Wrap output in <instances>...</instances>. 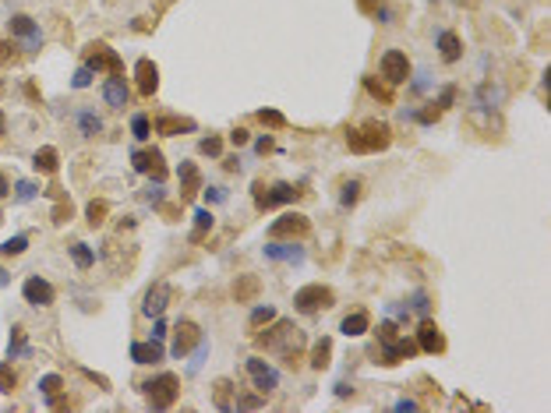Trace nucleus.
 <instances>
[{
  "mask_svg": "<svg viewBox=\"0 0 551 413\" xmlns=\"http://www.w3.org/2000/svg\"><path fill=\"white\" fill-rule=\"evenodd\" d=\"M163 336H167V322H163V315H159V322L152 329V339H163Z\"/></svg>",
  "mask_w": 551,
  "mask_h": 413,
  "instance_id": "nucleus-53",
  "label": "nucleus"
},
{
  "mask_svg": "<svg viewBox=\"0 0 551 413\" xmlns=\"http://www.w3.org/2000/svg\"><path fill=\"white\" fill-rule=\"evenodd\" d=\"M417 353V343L414 339H389V343H382V353H378V364H385V368H396L400 360H410Z\"/></svg>",
  "mask_w": 551,
  "mask_h": 413,
  "instance_id": "nucleus-11",
  "label": "nucleus"
},
{
  "mask_svg": "<svg viewBox=\"0 0 551 413\" xmlns=\"http://www.w3.org/2000/svg\"><path fill=\"white\" fill-rule=\"evenodd\" d=\"M4 134H8V117H4V110H0V141H4Z\"/></svg>",
  "mask_w": 551,
  "mask_h": 413,
  "instance_id": "nucleus-59",
  "label": "nucleus"
},
{
  "mask_svg": "<svg viewBox=\"0 0 551 413\" xmlns=\"http://www.w3.org/2000/svg\"><path fill=\"white\" fill-rule=\"evenodd\" d=\"M85 216H89V226H99V223L106 219V201H89Z\"/></svg>",
  "mask_w": 551,
  "mask_h": 413,
  "instance_id": "nucleus-38",
  "label": "nucleus"
},
{
  "mask_svg": "<svg viewBox=\"0 0 551 413\" xmlns=\"http://www.w3.org/2000/svg\"><path fill=\"white\" fill-rule=\"evenodd\" d=\"M248 375L255 378V389H258V396H269L276 385H280V375H276L262 357H251L248 360Z\"/></svg>",
  "mask_w": 551,
  "mask_h": 413,
  "instance_id": "nucleus-14",
  "label": "nucleus"
},
{
  "mask_svg": "<svg viewBox=\"0 0 551 413\" xmlns=\"http://www.w3.org/2000/svg\"><path fill=\"white\" fill-rule=\"evenodd\" d=\"M258 350L265 353H280L287 368H297L301 364V350H304V332L294 325V322H276L272 329L258 332L255 336Z\"/></svg>",
  "mask_w": 551,
  "mask_h": 413,
  "instance_id": "nucleus-1",
  "label": "nucleus"
},
{
  "mask_svg": "<svg viewBox=\"0 0 551 413\" xmlns=\"http://www.w3.org/2000/svg\"><path fill=\"white\" fill-rule=\"evenodd\" d=\"M142 392H145V399H149L152 410H170V406L177 403V396H181V382H177V375L163 371V375H156L152 382H145Z\"/></svg>",
  "mask_w": 551,
  "mask_h": 413,
  "instance_id": "nucleus-3",
  "label": "nucleus"
},
{
  "mask_svg": "<svg viewBox=\"0 0 551 413\" xmlns=\"http://www.w3.org/2000/svg\"><path fill=\"white\" fill-rule=\"evenodd\" d=\"M8 57H15V46L11 42H0V61H8Z\"/></svg>",
  "mask_w": 551,
  "mask_h": 413,
  "instance_id": "nucleus-54",
  "label": "nucleus"
},
{
  "mask_svg": "<svg viewBox=\"0 0 551 413\" xmlns=\"http://www.w3.org/2000/svg\"><path fill=\"white\" fill-rule=\"evenodd\" d=\"M417 350H424V353H446V336H442V329H438L431 318H424L421 325H417Z\"/></svg>",
  "mask_w": 551,
  "mask_h": 413,
  "instance_id": "nucleus-13",
  "label": "nucleus"
},
{
  "mask_svg": "<svg viewBox=\"0 0 551 413\" xmlns=\"http://www.w3.org/2000/svg\"><path fill=\"white\" fill-rule=\"evenodd\" d=\"M393 145V127L382 120H364L361 127L347 131V148L357 152V156H371V152H382Z\"/></svg>",
  "mask_w": 551,
  "mask_h": 413,
  "instance_id": "nucleus-2",
  "label": "nucleus"
},
{
  "mask_svg": "<svg viewBox=\"0 0 551 413\" xmlns=\"http://www.w3.org/2000/svg\"><path fill=\"white\" fill-rule=\"evenodd\" d=\"M364 88H368V92H371L378 102H385V107H393V92L385 88V85H378L375 78H364Z\"/></svg>",
  "mask_w": 551,
  "mask_h": 413,
  "instance_id": "nucleus-33",
  "label": "nucleus"
},
{
  "mask_svg": "<svg viewBox=\"0 0 551 413\" xmlns=\"http://www.w3.org/2000/svg\"><path fill=\"white\" fill-rule=\"evenodd\" d=\"M396 336H400L396 322H382V325H378V343H389V339H396Z\"/></svg>",
  "mask_w": 551,
  "mask_h": 413,
  "instance_id": "nucleus-45",
  "label": "nucleus"
},
{
  "mask_svg": "<svg viewBox=\"0 0 551 413\" xmlns=\"http://www.w3.org/2000/svg\"><path fill=\"white\" fill-rule=\"evenodd\" d=\"M135 78H138V92L149 99V95H156V88H159V68L149 61V57H142L138 64H135Z\"/></svg>",
  "mask_w": 551,
  "mask_h": 413,
  "instance_id": "nucleus-17",
  "label": "nucleus"
},
{
  "mask_svg": "<svg viewBox=\"0 0 551 413\" xmlns=\"http://www.w3.org/2000/svg\"><path fill=\"white\" fill-rule=\"evenodd\" d=\"M61 389H64V378L61 375H46L43 382H39V392L50 399V396H61Z\"/></svg>",
  "mask_w": 551,
  "mask_h": 413,
  "instance_id": "nucleus-34",
  "label": "nucleus"
},
{
  "mask_svg": "<svg viewBox=\"0 0 551 413\" xmlns=\"http://www.w3.org/2000/svg\"><path fill=\"white\" fill-rule=\"evenodd\" d=\"M131 134H135L138 141H149V138H152V124H149L145 114H138V117L131 120Z\"/></svg>",
  "mask_w": 551,
  "mask_h": 413,
  "instance_id": "nucleus-35",
  "label": "nucleus"
},
{
  "mask_svg": "<svg viewBox=\"0 0 551 413\" xmlns=\"http://www.w3.org/2000/svg\"><path fill=\"white\" fill-rule=\"evenodd\" d=\"M230 141H234L237 148H241V145H248V131H244V127H234V131H230Z\"/></svg>",
  "mask_w": 551,
  "mask_h": 413,
  "instance_id": "nucleus-51",
  "label": "nucleus"
},
{
  "mask_svg": "<svg viewBox=\"0 0 551 413\" xmlns=\"http://www.w3.org/2000/svg\"><path fill=\"white\" fill-rule=\"evenodd\" d=\"M234 406H237V410H262V406H265V396H237Z\"/></svg>",
  "mask_w": 551,
  "mask_h": 413,
  "instance_id": "nucleus-44",
  "label": "nucleus"
},
{
  "mask_svg": "<svg viewBox=\"0 0 551 413\" xmlns=\"http://www.w3.org/2000/svg\"><path fill=\"white\" fill-rule=\"evenodd\" d=\"M32 166H36V173H57V166H61L57 148H53V145H43V148H36Z\"/></svg>",
  "mask_w": 551,
  "mask_h": 413,
  "instance_id": "nucleus-23",
  "label": "nucleus"
},
{
  "mask_svg": "<svg viewBox=\"0 0 551 413\" xmlns=\"http://www.w3.org/2000/svg\"><path fill=\"white\" fill-rule=\"evenodd\" d=\"M265 258H272V262H294V265H301L304 262V251L301 247H294V244H269L265 247Z\"/></svg>",
  "mask_w": 551,
  "mask_h": 413,
  "instance_id": "nucleus-22",
  "label": "nucleus"
},
{
  "mask_svg": "<svg viewBox=\"0 0 551 413\" xmlns=\"http://www.w3.org/2000/svg\"><path fill=\"white\" fill-rule=\"evenodd\" d=\"M89 81H92V71H89V68H78V75H75L71 85H75V88H89Z\"/></svg>",
  "mask_w": 551,
  "mask_h": 413,
  "instance_id": "nucleus-49",
  "label": "nucleus"
},
{
  "mask_svg": "<svg viewBox=\"0 0 551 413\" xmlns=\"http://www.w3.org/2000/svg\"><path fill=\"white\" fill-rule=\"evenodd\" d=\"M25 247H29V237H11V240H4L0 254H8V258H11V254H22Z\"/></svg>",
  "mask_w": 551,
  "mask_h": 413,
  "instance_id": "nucleus-41",
  "label": "nucleus"
},
{
  "mask_svg": "<svg viewBox=\"0 0 551 413\" xmlns=\"http://www.w3.org/2000/svg\"><path fill=\"white\" fill-rule=\"evenodd\" d=\"M255 148L265 156V152H272V138H269V134H265V138H258V141H255Z\"/></svg>",
  "mask_w": 551,
  "mask_h": 413,
  "instance_id": "nucleus-52",
  "label": "nucleus"
},
{
  "mask_svg": "<svg viewBox=\"0 0 551 413\" xmlns=\"http://www.w3.org/2000/svg\"><path fill=\"white\" fill-rule=\"evenodd\" d=\"M68 219H71V201H61L53 209V223H68Z\"/></svg>",
  "mask_w": 551,
  "mask_h": 413,
  "instance_id": "nucleus-48",
  "label": "nucleus"
},
{
  "mask_svg": "<svg viewBox=\"0 0 551 413\" xmlns=\"http://www.w3.org/2000/svg\"><path fill=\"white\" fill-rule=\"evenodd\" d=\"M22 293H25V300L32 304V307H50L53 304V286L46 283V279H39V276H29L25 279V286H22Z\"/></svg>",
  "mask_w": 551,
  "mask_h": 413,
  "instance_id": "nucleus-15",
  "label": "nucleus"
},
{
  "mask_svg": "<svg viewBox=\"0 0 551 413\" xmlns=\"http://www.w3.org/2000/svg\"><path fill=\"white\" fill-rule=\"evenodd\" d=\"M78 127H82L85 138H96V134L103 131V120H99L92 110H82V114H78Z\"/></svg>",
  "mask_w": 551,
  "mask_h": 413,
  "instance_id": "nucleus-30",
  "label": "nucleus"
},
{
  "mask_svg": "<svg viewBox=\"0 0 551 413\" xmlns=\"http://www.w3.org/2000/svg\"><path fill=\"white\" fill-rule=\"evenodd\" d=\"M258 120L269 124V127H287V117L280 110H258Z\"/></svg>",
  "mask_w": 551,
  "mask_h": 413,
  "instance_id": "nucleus-40",
  "label": "nucleus"
},
{
  "mask_svg": "<svg viewBox=\"0 0 551 413\" xmlns=\"http://www.w3.org/2000/svg\"><path fill=\"white\" fill-rule=\"evenodd\" d=\"M251 191H255V205H258L262 212H269V209H276V205H287V201H297V198H301V191H297L294 184H272V187H265L262 180H255Z\"/></svg>",
  "mask_w": 551,
  "mask_h": 413,
  "instance_id": "nucleus-5",
  "label": "nucleus"
},
{
  "mask_svg": "<svg viewBox=\"0 0 551 413\" xmlns=\"http://www.w3.org/2000/svg\"><path fill=\"white\" fill-rule=\"evenodd\" d=\"M131 163H135L138 173H152L156 184L167 180V163H163V152H159V148H142V152H135Z\"/></svg>",
  "mask_w": 551,
  "mask_h": 413,
  "instance_id": "nucleus-10",
  "label": "nucleus"
},
{
  "mask_svg": "<svg viewBox=\"0 0 551 413\" xmlns=\"http://www.w3.org/2000/svg\"><path fill=\"white\" fill-rule=\"evenodd\" d=\"M230 392H234V385H230L227 378L216 382V406H219V410H230V406H234V403H230Z\"/></svg>",
  "mask_w": 551,
  "mask_h": 413,
  "instance_id": "nucleus-32",
  "label": "nucleus"
},
{
  "mask_svg": "<svg viewBox=\"0 0 551 413\" xmlns=\"http://www.w3.org/2000/svg\"><path fill=\"white\" fill-rule=\"evenodd\" d=\"M85 68L89 71H110V75H124V61L110 49L106 42H92L85 49Z\"/></svg>",
  "mask_w": 551,
  "mask_h": 413,
  "instance_id": "nucleus-6",
  "label": "nucleus"
},
{
  "mask_svg": "<svg viewBox=\"0 0 551 413\" xmlns=\"http://www.w3.org/2000/svg\"><path fill=\"white\" fill-rule=\"evenodd\" d=\"M258 290H262V279H258V276H237V283H234V300H237V304H251V300L258 297Z\"/></svg>",
  "mask_w": 551,
  "mask_h": 413,
  "instance_id": "nucleus-24",
  "label": "nucleus"
},
{
  "mask_svg": "<svg viewBox=\"0 0 551 413\" xmlns=\"http://www.w3.org/2000/svg\"><path fill=\"white\" fill-rule=\"evenodd\" d=\"M209 230H212V212H209V209H198V212H195V230H191V244H202Z\"/></svg>",
  "mask_w": 551,
  "mask_h": 413,
  "instance_id": "nucleus-29",
  "label": "nucleus"
},
{
  "mask_svg": "<svg viewBox=\"0 0 551 413\" xmlns=\"http://www.w3.org/2000/svg\"><path fill=\"white\" fill-rule=\"evenodd\" d=\"M375 8V0H361V11H371Z\"/></svg>",
  "mask_w": 551,
  "mask_h": 413,
  "instance_id": "nucleus-62",
  "label": "nucleus"
},
{
  "mask_svg": "<svg viewBox=\"0 0 551 413\" xmlns=\"http://www.w3.org/2000/svg\"><path fill=\"white\" fill-rule=\"evenodd\" d=\"M396 410H417V403H414V399H400Z\"/></svg>",
  "mask_w": 551,
  "mask_h": 413,
  "instance_id": "nucleus-58",
  "label": "nucleus"
},
{
  "mask_svg": "<svg viewBox=\"0 0 551 413\" xmlns=\"http://www.w3.org/2000/svg\"><path fill=\"white\" fill-rule=\"evenodd\" d=\"M4 283H8V272H4V269H0V286H4Z\"/></svg>",
  "mask_w": 551,
  "mask_h": 413,
  "instance_id": "nucleus-63",
  "label": "nucleus"
},
{
  "mask_svg": "<svg viewBox=\"0 0 551 413\" xmlns=\"http://www.w3.org/2000/svg\"><path fill=\"white\" fill-rule=\"evenodd\" d=\"M227 194H223V187H209V201H223Z\"/></svg>",
  "mask_w": 551,
  "mask_h": 413,
  "instance_id": "nucleus-55",
  "label": "nucleus"
},
{
  "mask_svg": "<svg viewBox=\"0 0 551 413\" xmlns=\"http://www.w3.org/2000/svg\"><path fill=\"white\" fill-rule=\"evenodd\" d=\"M36 194H39V187H36L32 180H18V187H15V198H18V201H32Z\"/></svg>",
  "mask_w": 551,
  "mask_h": 413,
  "instance_id": "nucleus-42",
  "label": "nucleus"
},
{
  "mask_svg": "<svg viewBox=\"0 0 551 413\" xmlns=\"http://www.w3.org/2000/svg\"><path fill=\"white\" fill-rule=\"evenodd\" d=\"M32 350H29V343H25V329H11V339H8V360H15V357H29Z\"/></svg>",
  "mask_w": 551,
  "mask_h": 413,
  "instance_id": "nucleus-28",
  "label": "nucleus"
},
{
  "mask_svg": "<svg viewBox=\"0 0 551 413\" xmlns=\"http://www.w3.org/2000/svg\"><path fill=\"white\" fill-rule=\"evenodd\" d=\"M170 297H174V290H170V283H167V279L152 283V286H149V293H145V304H142V315H149V318H159L163 311H167Z\"/></svg>",
  "mask_w": 551,
  "mask_h": 413,
  "instance_id": "nucleus-12",
  "label": "nucleus"
},
{
  "mask_svg": "<svg viewBox=\"0 0 551 413\" xmlns=\"http://www.w3.org/2000/svg\"><path fill=\"white\" fill-rule=\"evenodd\" d=\"M0 92H4V81H0Z\"/></svg>",
  "mask_w": 551,
  "mask_h": 413,
  "instance_id": "nucleus-64",
  "label": "nucleus"
},
{
  "mask_svg": "<svg viewBox=\"0 0 551 413\" xmlns=\"http://www.w3.org/2000/svg\"><path fill=\"white\" fill-rule=\"evenodd\" d=\"M177 177H181V201H191V198L202 191V173H198V166H195V163H181Z\"/></svg>",
  "mask_w": 551,
  "mask_h": 413,
  "instance_id": "nucleus-19",
  "label": "nucleus"
},
{
  "mask_svg": "<svg viewBox=\"0 0 551 413\" xmlns=\"http://www.w3.org/2000/svg\"><path fill=\"white\" fill-rule=\"evenodd\" d=\"M336 304V293L322 286V283H311V286H301L294 293V307L301 315H315V311H325V307H333Z\"/></svg>",
  "mask_w": 551,
  "mask_h": 413,
  "instance_id": "nucleus-4",
  "label": "nucleus"
},
{
  "mask_svg": "<svg viewBox=\"0 0 551 413\" xmlns=\"http://www.w3.org/2000/svg\"><path fill=\"white\" fill-rule=\"evenodd\" d=\"M265 322H276V311L265 304V307H255L251 311V325H265Z\"/></svg>",
  "mask_w": 551,
  "mask_h": 413,
  "instance_id": "nucleus-43",
  "label": "nucleus"
},
{
  "mask_svg": "<svg viewBox=\"0 0 551 413\" xmlns=\"http://www.w3.org/2000/svg\"><path fill=\"white\" fill-rule=\"evenodd\" d=\"M8 29H11L15 39H22V49H25V54H39V49H43V32H39V25H36L29 15H15V18L8 22Z\"/></svg>",
  "mask_w": 551,
  "mask_h": 413,
  "instance_id": "nucleus-8",
  "label": "nucleus"
},
{
  "mask_svg": "<svg viewBox=\"0 0 551 413\" xmlns=\"http://www.w3.org/2000/svg\"><path fill=\"white\" fill-rule=\"evenodd\" d=\"M414 304H417V311H421V315L428 311V297H424V293H417V297H414Z\"/></svg>",
  "mask_w": 551,
  "mask_h": 413,
  "instance_id": "nucleus-56",
  "label": "nucleus"
},
{
  "mask_svg": "<svg viewBox=\"0 0 551 413\" xmlns=\"http://www.w3.org/2000/svg\"><path fill=\"white\" fill-rule=\"evenodd\" d=\"M8 191H11V187H8V177H4V173H0V198H4Z\"/></svg>",
  "mask_w": 551,
  "mask_h": 413,
  "instance_id": "nucleus-61",
  "label": "nucleus"
},
{
  "mask_svg": "<svg viewBox=\"0 0 551 413\" xmlns=\"http://www.w3.org/2000/svg\"><path fill=\"white\" fill-rule=\"evenodd\" d=\"M378 68H382V78L389 81V85H403L410 78V61H407L403 49H385Z\"/></svg>",
  "mask_w": 551,
  "mask_h": 413,
  "instance_id": "nucleus-9",
  "label": "nucleus"
},
{
  "mask_svg": "<svg viewBox=\"0 0 551 413\" xmlns=\"http://www.w3.org/2000/svg\"><path fill=\"white\" fill-rule=\"evenodd\" d=\"M368 329H371L368 311H354V315H347V318H343V325H340V332H343V336H364Z\"/></svg>",
  "mask_w": 551,
  "mask_h": 413,
  "instance_id": "nucleus-27",
  "label": "nucleus"
},
{
  "mask_svg": "<svg viewBox=\"0 0 551 413\" xmlns=\"http://www.w3.org/2000/svg\"><path fill=\"white\" fill-rule=\"evenodd\" d=\"M438 54H442L446 64H456L463 57V39L456 32H442V36H438Z\"/></svg>",
  "mask_w": 551,
  "mask_h": 413,
  "instance_id": "nucleus-20",
  "label": "nucleus"
},
{
  "mask_svg": "<svg viewBox=\"0 0 551 413\" xmlns=\"http://www.w3.org/2000/svg\"><path fill=\"white\" fill-rule=\"evenodd\" d=\"M205 357H209V343H205V339H198V343H195V360H191V371H198V368H202V360H205Z\"/></svg>",
  "mask_w": 551,
  "mask_h": 413,
  "instance_id": "nucleus-47",
  "label": "nucleus"
},
{
  "mask_svg": "<svg viewBox=\"0 0 551 413\" xmlns=\"http://www.w3.org/2000/svg\"><path fill=\"white\" fill-rule=\"evenodd\" d=\"M149 201H152V205L163 201V187H159V184H156V191H149Z\"/></svg>",
  "mask_w": 551,
  "mask_h": 413,
  "instance_id": "nucleus-57",
  "label": "nucleus"
},
{
  "mask_svg": "<svg viewBox=\"0 0 551 413\" xmlns=\"http://www.w3.org/2000/svg\"><path fill=\"white\" fill-rule=\"evenodd\" d=\"M357 198H361V180H347V184H343V194H340V201H343L347 209H350V205H357Z\"/></svg>",
  "mask_w": 551,
  "mask_h": 413,
  "instance_id": "nucleus-37",
  "label": "nucleus"
},
{
  "mask_svg": "<svg viewBox=\"0 0 551 413\" xmlns=\"http://www.w3.org/2000/svg\"><path fill=\"white\" fill-rule=\"evenodd\" d=\"M177 336H174V357H188L191 350H195V343L202 339V329L195 325V322H177V329H174Z\"/></svg>",
  "mask_w": 551,
  "mask_h": 413,
  "instance_id": "nucleus-16",
  "label": "nucleus"
},
{
  "mask_svg": "<svg viewBox=\"0 0 551 413\" xmlns=\"http://www.w3.org/2000/svg\"><path fill=\"white\" fill-rule=\"evenodd\" d=\"M131 360H135V364H159V360H163L159 339H152V343H131Z\"/></svg>",
  "mask_w": 551,
  "mask_h": 413,
  "instance_id": "nucleus-21",
  "label": "nucleus"
},
{
  "mask_svg": "<svg viewBox=\"0 0 551 413\" xmlns=\"http://www.w3.org/2000/svg\"><path fill=\"white\" fill-rule=\"evenodd\" d=\"M453 102H456V85H446L442 95H438V110H449Z\"/></svg>",
  "mask_w": 551,
  "mask_h": 413,
  "instance_id": "nucleus-46",
  "label": "nucleus"
},
{
  "mask_svg": "<svg viewBox=\"0 0 551 413\" xmlns=\"http://www.w3.org/2000/svg\"><path fill=\"white\" fill-rule=\"evenodd\" d=\"M103 99H106V107H114V110H124L128 107V85H124V75H110L106 85H103Z\"/></svg>",
  "mask_w": 551,
  "mask_h": 413,
  "instance_id": "nucleus-18",
  "label": "nucleus"
},
{
  "mask_svg": "<svg viewBox=\"0 0 551 413\" xmlns=\"http://www.w3.org/2000/svg\"><path fill=\"white\" fill-rule=\"evenodd\" d=\"M156 131H159V134H181V131H195V120H181V117L163 114V117H156Z\"/></svg>",
  "mask_w": 551,
  "mask_h": 413,
  "instance_id": "nucleus-26",
  "label": "nucleus"
},
{
  "mask_svg": "<svg viewBox=\"0 0 551 413\" xmlns=\"http://www.w3.org/2000/svg\"><path fill=\"white\" fill-rule=\"evenodd\" d=\"M350 392H354V389H350L347 382H340V385H336V396H350Z\"/></svg>",
  "mask_w": 551,
  "mask_h": 413,
  "instance_id": "nucleus-60",
  "label": "nucleus"
},
{
  "mask_svg": "<svg viewBox=\"0 0 551 413\" xmlns=\"http://www.w3.org/2000/svg\"><path fill=\"white\" fill-rule=\"evenodd\" d=\"M18 385V375H15V368L11 364H0V392H11Z\"/></svg>",
  "mask_w": 551,
  "mask_h": 413,
  "instance_id": "nucleus-39",
  "label": "nucleus"
},
{
  "mask_svg": "<svg viewBox=\"0 0 551 413\" xmlns=\"http://www.w3.org/2000/svg\"><path fill=\"white\" fill-rule=\"evenodd\" d=\"M438 117H442V110H438V107H435V110H424V114H417V120H421V124H435Z\"/></svg>",
  "mask_w": 551,
  "mask_h": 413,
  "instance_id": "nucleus-50",
  "label": "nucleus"
},
{
  "mask_svg": "<svg viewBox=\"0 0 551 413\" xmlns=\"http://www.w3.org/2000/svg\"><path fill=\"white\" fill-rule=\"evenodd\" d=\"M308 233H311V223H308V216H301V212H287V216H280V219L269 226V240H283V237L301 240V237H308Z\"/></svg>",
  "mask_w": 551,
  "mask_h": 413,
  "instance_id": "nucleus-7",
  "label": "nucleus"
},
{
  "mask_svg": "<svg viewBox=\"0 0 551 413\" xmlns=\"http://www.w3.org/2000/svg\"><path fill=\"white\" fill-rule=\"evenodd\" d=\"M202 156H223V138H216V134H209V138H202Z\"/></svg>",
  "mask_w": 551,
  "mask_h": 413,
  "instance_id": "nucleus-36",
  "label": "nucleus"
},
{
  "mask_svg": "<svg viewBox=\"0 0 551 413\" xmlns=\"http://www.w3.org/2000/svg\"><path fill=\"white\" fill-rule=\"evenodd\" d=\"M329 357H333V339L322 336V339L315 343V350H311V368H315V371H325L329 364H333Z\"/></svg>",
  "mask_w": 551,
  "mask_h": 413,
  "instance_id": "nucleus-25",
  "label": "nucleus"
},
{
  "mask_svg": "<svg viewBox=\"0 0 551 413\" xmlns=\"http://www.w3.org/2000/svg\"><path fill=\"white\" fill-rule=\"evenodd\" d=\"M71 258H75L78 269H89V265L96 262V254L89 251V244H71Z\"/></svg>",
  "mask_w": 551,
  "mask_h": 413,
  "instance_id": "nucleus-31",
  "label": "nucleus"
}]
</instances>
